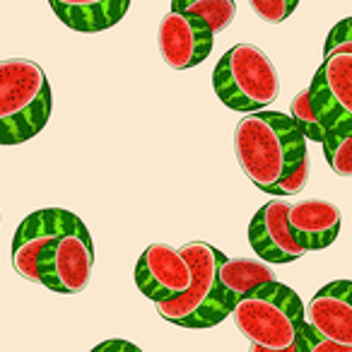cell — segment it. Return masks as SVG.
<instances>
[{"mask_svg":"<svg viewBox=\"0 0 352 352\" xmlns=\"http://www.w3.org/2000/svg\"><path fill=\"white\" fill-rule=\"evenodd\" d=\"M323 155L338 176H352V131L328 133L323 140Z\"/></svg>","mask_w":352,"mask_h":352,"instance_id":"cell-18","label":"cell"},{"mask_svg":"<svg viewBox=\"0 0 352 352\" xmlns=\"http://www.w3.org/2000/svg\"><path fill=\"white\" fill-rule=\"evenodd\" d=\"M89 352H142V350L138 345H133V342L121 340V338H113V340L99 342V345L92 347Z\"/></svg>","mask_w":352,"mask_h":352,"instance_id":"cell-23","label":"cell"},{"mask_svg":"<svg viewBox=\"0 0 352 352\" xmlns=\"http://www.w3.org/2000/svg\"><path fill=\"white\" fill-rule=\"evenodd\" d=\"M309 99L323 131H352V54L323 58L309 85Z\"/></svg>","mask_w":352,"mask_h":352,"instance_id":"cell-7","label":"cell"},{"mask_svg":"<svg viewBox=\"0 0 352 352\" xmlns=\"http://www.w3.org/2000/svg\"><path fill=\"white\" fill-rule=\"evenodd\" d=\"M333 54H352V17L340 20L328 34L323 58H331Z\"/></svg>","mask_w":352,"mask_h":352,"instance_id":"cell-20","label":"cell"},{"mask_svg":"<svg viewBox=\"0 0 352 352\" xmlns=\"http://www.w3.org/2000/svg\"><path fill=\"white\" fill-rule=\"evenodd\" d=\"M307 182H309V157L292 171V174L287 176V179H285L283 184H280V186H275L270 193H273V196H292V193L304 191Z\"/></svg>","mask_w":352,"mask_h":352,"instance_id":"cell-22","label":"cell"},{"mask_svg":"<svg viewBox=\"0 0 352 352\" xmlns=\"http://www.w3.org/2000/svg\"><path fill=\"white\" fill-rule=\"evenodd\" d=\"M179 251L191 265L193 285L184 297L157 304V311L164 321L179 328H191V331L215 328L232 314L220 285V268L227 256L206 241H191Z\"/></svg>","mask_w":352,"mask_h":352,"instance_id":"cell-4","label":"cell"},{"mask_svg":"<svg viewBox=\"0 0 352 352\" xmlns=\"http://www.w3.org/2000/svg\"><path fill=\"white\" fill-rule=\"evenodd\" d=\"M249 352H273V350H263V347L251 345V350H249ZM280 352H299V350H297V345H294V347H289V350H280Z\"/></svg>","mask_w":352,"mask_h":352,"instance_id":"cell-24","label":"cell"},{"mask_svg":"<svg viewBox=\"0 0 352 352\" xmlns=\"http://www.w3.org/2000/svg\"><path fill=\"white\" fill-rule=\"evenodd\" d=\"M234 152L256 188L270 193L307 160V138L280 111L249 113L236 123Z\"/></svg>","mask_w":352,"mask_h":352,"instance_id":"cell-1","label":"cell"},{"mask_svg":"<svg viewBox=\"0 0 352 352\" xmlns=\"http://www.w3.org/2000/svg\"><path fill=\"white\" fill-rule=\"evenodd\" d=\"M232 316L251 345L280 352L294 347L307 323V309L292 287L275 280L241 299Z\"/></svg>","mask_w":352,"mask_h":352,"instance_id":"cell-3","label":"cell"},{"mask_svg":"<svg viewBox=\"0 0 352 352\" xmlns=\"http://www.w3.org/2000/svg\"><path fill=\"white\" fill-rule=\"evenodd\" d=\"M289 203L275 198L265 203L249 222V244L265 263H292L304 256V249L289 232Z\"/></svg>","mask_w":352,"mask_h":352,"instance_id":"cell-11","label":"cell"},{"mask_svg":"<svg viewBox=\"0 0 352 352\" xmlns=\"http://www.w3.org/2000/svg\"><path fill=\"white\" fill-rule=\"evenodd\" d=\"M94 270V244L85 222L56 236L39 256V285L56 294H80Z\"/></svg>","mask_w":352,"mask_h":352,"instance_id":"cell-6","label":"cell"},{"mask_svg":"<svg viewBox=\"0 0 352 352\" xmlns=\"http://www.w3.org/2000/svg\"><path fill=\"white\" fill-rule=\"evenodd\" d=\"M297 350L299 352H352V347H345V345H338L333 340H326L323 336H318L309 323H304L302 333L297 338Z\"/></svg>","mask_w":352,"mask_h":352,"instance_id":"cell-21","label":"cell"},{"mask_svg":"<svg viewBox=\"0 0 352 352\" xmlns=\"http://www.w3.org/2000/svg\"><path fill=\"white\" fill-rule=\"evenodd\" d=\"M307 323L326 340L352 347V280L323 285L309 302Z\"/></svg>","mask_w":352,"mask_h":352,"instance_id":"cell-12","label":"cell"},{"mask_svg":"<svg viewBox=\"0 0 352 352\" xmlns=\"http://www.w3.org/2000/svg\"><path fill=\"white\" fill-rule=\"evenodd\" d=\"M49 6L65 27L82 32V34L109 30V27L118 25L123 15L131 10L128 0H78V3L51 0Z\"/></svg>","mask_w":352,"mask_h":352,"instance_id":"cell-14","label":"cell"},{"mask_svg":"<svg viewBox=\"0 0 352 352\" xmlns=\"http://www.w3.org/2000/svg\"><path fill=\"white\" fill-rule=\"evenodd\" d=\"M220 102L232 111H265L280 94V78L273 60L254 44H236L227 51L212 73Z\"/></svg>","mask_w":352,"mask_h":352,"instance_id":"cell-5","label":"cell"},{"mask_svg":"<svg viewBox=\"0 0 352 352\" xmlns=\"http://www.w3.org/2000/svg\"><path fill=\"white\" fill-rule=\"evenodd\" d=\"M249 6L261 20L270 22V25H280L297 10L299 3L297 0H249Z\"/></svg>","mask_w":352,"mask_h":352,"instance_id":"cell-19","label":"cell"},{"mask_svg":"<svg viewBox=\"0 0 352 352\" xmlns=\"http://www.w3.org/2000/svg\"><path fill=\"white\" fill-rule=\"evenodd\" d=\"M51 109V85L39 63L30 58L0 60V145H20L39 135Z\"/></svg>","mask_w":352,"mask_h":352,"instance_id":"cell-2","label":"cell"},{"mask_svg":"<svg viewBox=\"0 0 352 352\" xmlns=\"http://www.w3.org/2000/svg\"><path fill=\"white\" fill-rule=\"evenodd\" d=\"M171 10L198 17L212 34H220L234 20L236 3H232V0H176V3H171Z\"/></svg>","mask_w":352,"mask_h":352,"instance_id":"cell-16","label":"cell"},{"mask_svg":"<svg viewBox=\"0 0 352 352\" xmlns=\"http://www.w3.org/2000/svg\"><path fill=\"white\" fill-rule=\"evenodd\" d=\"M275 283V273L265 263L254 258H227L220 268V285L225 292L227 307L234 311V307L244 297H249L261 285Z\"/></svg>","mask_w":352,"mask_h":352,"instance_id":"cell-15","label":"cell"},{"mask_svg":"<svg viewBox=\"0 0 352 352\" xmlns=\"http://www.w3.org/2000/svg\"><path fill=\"white\" fill-rule=\"evenodd\" d=\"M135 285L155 304L184 297L193 285V270L186 256L169 244H150L135 265Z\"/></svg>","mask_w":352,"mask_h":352,"instance_id":"cell-9","label":"cell"},{"mask_svg":"<svg viewBox=\"0 0 352 352\" xmlns=\"http://www.w3.org/2000/svg\"><path fill=\"white\" fill-rule=\"evenodd\" d=\"M80 225L82 220L63 208H44L27 215L12 236V268L17 275L39 285V256L56 236Z\"/></svg>","mask_w":352,"mask_h":352,"instance_id":"cell-8","label":"cell"},{"mask_svg":"<svg viewBox=\"0 0 352 352\" xmlns=\"http://www.w3.org/2000/svg\"><path fill=\"white\" fill-rule=\"evenodd\" d=\"M289 118L294 121V126L302 131V135L307 140H314V142H321L326 140V131H323L321 121H318L316 111L311 107V99H309V89L299 92L297 97L292 99V107H289Z\"/></svg>","mask_w":352,"mask_h":352,"instance_id":"cell-17","label":"cell"},{"mask_svg":"<svg viewBox=\"0 0 352 352\" xmlns=\"http://www.w3.org/2000/svg\"><path fill=\"white\" fill-rule=\"evenodd\" d=\"M289 232L294 241L307 251L328 249L340 234V210L331 201L311 198V201H299L289 210Z\"/></svg>","mask_w":352,"mask_h":352,"instance_id":"cell-13","label":"cell"},{"mask_svg":"<svg viewBox=\"0 0 352 352\" xmlns=\"http://www.w3.org/2000/svg\"><path fill=\"white\" fill-rule=\"evenodd\" d=\"M162 60L171 70H188L201 65L212 54L215 34L198 17L186 12L169 10L157 30Z\"/></svg>","mask_w":352,"mask_h":352,"instance_id":"cell-10","label":"cell"}]
</instances>
